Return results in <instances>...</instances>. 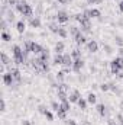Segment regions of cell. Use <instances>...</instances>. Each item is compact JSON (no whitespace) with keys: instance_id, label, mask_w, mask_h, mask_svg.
<instances>
[{"instance_id":"6da1fadb","label":"cell","mask_w":123,"mask_h":125,"mask_svg":"<svg viewBox=\"0 0 123 125\" xmlns=\"http://www.w3.org/2000/svg\"><path fill=\"white\" fill-rule=\"evenodd\" d=\"M12 52H13V61L16 62L18 65H20V64L25 62L26 57H25V54H23V48H22V47L13 45V47H12Z\"/></svg>"},{"instance_id":"7a4b0ae2","label":"cell","mask_w":123,"mask_h":125,"mask_svg":"<svg viewBox=\"0 0 123 125\" xmlns=\"http://www.w3.org/2000/svg\"><path fill=\"white\" fill-rule=\"evenodd\" d=\"M110 70L113 74H119L123 70V57H116L110 62Z\"/></svg>"},{"instance_id":"3957f363","label":"cell","mask_w":123,"mask_h":125,"mask_svg":"<svg viewBox=\"0 0 123 125\" xmlns=\"http://www.w3.org/2000/svg\"><path fill=\"white\" fill-rule=\"evenodd\" d=\"M16 10L19 13H22L23 16H32V7L31 4H28L26 1H19L16 4Z\"/></svg>"},{"instance_id":"277c9868","label":"cell","mask_w":123,"mask_h":125,"mask_svg":"<svg viewBox=\"0 0 123 125\" xmlns=\"http://www.w3.org/2000/svg\"><path fill=\"white\" fill-rule=\"evenodd\" d=\"M83 15H84V13H83ZM80 25H81V31L90 32V29H91V22H90V18H87V16L84 15V18L81 19Z\"/></svg>"},{"instance_id":"5b68a950","label":"cell","mask_w":123,"mask_h":125,"mask_svg":"<svg viewBox=\"0 0 123 125\" xmlns=\"http://www.w3.org/2000/svg\"><path fill=\"white\" fill-rule=\"evenodd\" d=\"M57 21L60 22V23H67L68 22V19H70V16H68V13L67 12H64V10H60L58 13H57Z\"/></svg>"},{"instance_id":"8992f818","label":"cell","mask_w":123,"mask_h":125,"mask_svg":"<svg viewBox=\"0 0 123 125\" xmlns=\"http://www.w3.org/2000/svg\"><path fill=\"white\" fill-rule=\"evenodd\" d=\"M3 82H4V84H6V86H12V84H13L16 80L13 79L12 73L9 71V73H4V74H3Z\"/></svg>"},{"instance_id":"52a82bcc","label":"cell","mask_w":123,"mask_h":125,"mask_svg":"<svg viewBox=\"0 0 123 125\" xmlns=\"http://www.w3.org/2000/svg\"><path fill=\"white\" fill-rule=\"evenodd\" d=\"M83 67H84L83 58H75V60H74V62H72V70H74V71H80Z\"/></svg>"},{"instance_id":"ba28073f","label":"cell","mask_w":123,"mask_h":125,"mask_svg":"<svg viewBox=\"0 0 123 125\" xmlns=\"http://www.w3.org/2000/svg\"><path fill=\"white\" fill-rule=\"evenodd\" d=\"M80 97H81V94L78 90H72L71 93L68 94V100L71 102V103H74V102H78L80 100Z\"/></svg>"},{"instance_id":"9c48e42d","label":"cell","mask_w":123,"mask_h":125,"mask_svg":"<svg viewBox=\"0 0 123 125\" xmlns=\"http://www.w3.org/2000/svg\"><path fill=\"white\" fill-rule=\"evenodd\" d=\"M87 48H88L90 52H97V51H98V44H97V41L90 39V41L87 42Z\"/></svg>"},{"instance_id":"30bf717a","label":"cell","mask_w":123,"mask_h":125,"mask_svg":"<svg viewBox=\"0 0 123 125\" xmlns=\"http://www.w3.org/2000/svg\"><path fill=\"white\" fill-rule=\"evenodd\" d=\"M72 57L70 55V54H64V62H62V65H65V68H70V67H72Z\"/></svg>"},{"instance_id":"8fae6325","label":"cell","mask_w":123,"mask_h":125,"mask_svg":"<svg viewBox=\"0 0 123 125\" xmlns=\"http://www.w3.org/2000/svg\"><path fill=\"white\" fill-rule=\"evenodd\" d=\"M42 47L39 45V44H36V42H32V48H31V51L35 54V55H41V52H42Z\"/></svg>"},{"instance_id":"7c38bea8","label":"cell","mask_w":123,"mask_h":125,"mask_svg":"<svg viewBox=\"0 0 123 125\" xmlns=\"http://www.w3.org/2000/svg\"><path fill=\"white\" fill-rule=\"evenodd\" d=\"M74 39H75V42L78 44V45H83V44H86V41H87V38L84 36V33H77L75 36H74Z\"/></svg>"},{"instance_id":"4fadbf2b","label":"cell","mask_w":123,"mask_h":125,"mask_svg":"<svg viewBox=\"0 0 123 125\" xmlns=\"http://www.w3.org/2000/svg\"><path fill=\"white\" fill-rule=\"evenodd\" d=\"M10 73H12V76H13V79L16 82H20L22 80V73L19 71V68H10Z\"/></svg>"},{"instance_id":"5bb4252c","label":"cell","mask_w":123,"mask_h":125,"mask_svg":"<svg viewBox=\"0 0 123 125\" xmlns=\"http://www.w3.org/2000/svg\"><path fill=\"white\" fill-rule=\"evenodd\" d=\"M97 112H98L101 116H106V115H107V108L104 106V103H98V105H97Z\"/></svg>"},{"instance_id":"9a60e30c","label":"cell","mask_w":123,"mask_h":125,"mask_svg":"<svg viewBox=\"0 0 123 125\" xmlns=\"http://www.w3.org/2000/svg\"><path fill=\"white\" fill-rule=\"evenodd\" d=\"M16 29H18V32H19V33H23V32H25V29H26L25 22H23V21H18V22H16Z\"/></svg>"},{"instance_id":"2e32d148","label":"cell","mask_w":123,"mask_h":125,"mask_svg":"<svg viewBox=\"0 0 123 125\" xmlns=\"http://www.w3.org/2000/svg\"><path fill=\"white\" fill-rule=\"evenodd\" d=\"M64 50H65V44H64V42L60 41V42L55 44V52H57V54H62Z\"/></svg>"},{"instance_id":"e0dca14e","label":"cell","mask_w":123,"mask_h":125,"mask_svg":"<svg viewBox=\"0 0 123 125\" xmlns=\"http://www.w3.org/2000/svg\"><path fill=\"white\" fill-rule=\"evenodd\" d=\"M62 62H64V54H57L54 57V64L55 65H62Z\"/></svg>"},{"instance_id":"ac0fdd59","label":"cell","mask_w":123,"mask_h":125,"mask_svg":"<svg viewBox=\"0 0 123 125\" xmlns=\"http://www.w3.org/2000/svg\"><path fill=\"white\" fill-rule=\"evenodd\" d=\"M70 100H62L61 105H60V109H62V111H65V112H68L70 109H71V106H70Z\"/></svg>"},{"instance_id":"d6986e66","label":"cell","mask_w":123,"mask_h":125,"mask_svg":"<svg viewBox=\"0 0 123 125\" xmlns=\"http://www.w3.org/2000/svg\"><path fill=\"white\" fill-rule=\"evenodd\" d=\"M29 25H31L32 28H39V26H41V21H39V18H31Z\"/></svg>"},{"instance_id":"ffe728a7","label":"cell","mask_w":123,"mask_h":125,"mask_svg":"<svg viewBox=\"0 0 123 125\" xmlns=\"http://www.w3.org/2000/svg\"><path fill=\"white\" fill-rule=\"evenodd\" d=\"M39 57H41V58H42L45 62H48V58H49V50H48V48H44Z\"/></svg>"},{"instance_id":"44dd1931","label":"cell","mask_w":123,"mask_h":125,"mask_svg":"<svg viewBox=\"0 0 123 125\" xmlns=\"http://www.w3.org/2000/svg\"><path fill=\"white\" fill-rule=\"evenodd\" d=\"M70 71V68H65V70H61V71H58L57 73V80H60V82H62L64 79H65V74Z\"/></svg>"},{"instance_id":"7402d4cb","label":"cell","mask_w":123,"mask_h":125,"mask_svg":"<svg viewBox=\"0 0 123 125\" xmlns=\"http://www.w3.org/2000/svg\"><path fill=\"white\" fill-rule=\"evenodd\" d=\"M87 102L91 103V105H94V103L97 102V96H96L94 93H88V96H87Z\"/></svg>"},{"instance_id":"603a6c76","label":"cell","mask_w":123,"mask_h":125,"mask_svg":"<svg viewBox=\"0 0 123 125\" xmlns=\"http://www.w3.org/2000/svg\"><path fill=\"white\" fill-rule=\"evenodd\" d=\"M77 105H78V108H80V109H86V108H87V100H86V99H83V97H80V100L77 102Z\"/></svg>"},{"instance_id":"cb8c5ba5","label":"cell","mask_w":123,"mask_h":125,"mask_svg":"<svg viewBox=\"0 0 123 125\" xmlns=\"http://www.w3.org/2000/svg\"><path fill=\"white\" fill-rule=\"evenodd\" d=\"M90 10V18H100V10L98 9H88Z\"/></svg>"},{"instance_id":"d4e9b609","label":"cell","mask_w":123,"mask_h":125,"mask_svg":"<svg viewBox=\"0 0 123 125\" xmlns=\"http://www.w3.org/2000/svg\"><path fill=\"white\" fill-rule=\"evenodd\" d=\"M81 32V28H77V26H70V33L72 35V36H75L77 33H80Z\"/></svg>"},{"instance_id":"484cf974","label":"cell","mask_w":123,"mask_h":125,"mask_svg":"<svg viewBox=\"0 0 123 125\" xmlns=\"http://www.w3.org/2000/svg\"><path fill=\"white\" fill-rule=\"evenodd\" d=\"M49 29H51V32H54V33H57V35H58L60 26H58L57 23H49Z\"/></svg>"},{"instance_id":"4316f807","label":"cell","mask_w":123,"mask_h":125,"mask_svg":"<svg viewBox=\"0 0 123 125\" xmlns=\"http://www.w3.org/2000/svg\"><path fill=\"white\" fill-rule=\"evenodd\" d=\"M71 57L75 60V58H81V51L78 50V48H75L74 51H72V54H71Z\"/></svg>"},{"instance_id":"83f0119b","label":"cell","mask_w":123,"mask_h":125,"mask_svg":"<svg viewBox=\"0 0 123 125\" xmlns=\"http://www.w3.org/2000/svg\"><path fill=\"white\" fill-rule=\"evenodd\" d=\"M9 62H10L9 57H7L4 52H1V64H3V65H9Z\"/></svg>"},{"instance_id":"f1b7e54d","label":"cell","mask_w":123,"mask_h":125,"mask_svg":"<svg viewBox=\"0 0 123 125\" xmlns=\"http://www.w3.org/2000/svg\"><path fill=\"white\" fill-rule=\"evenodd\" d=\"M1 39H3L4 42H7V41H10V39H12V36H10L6 31H3V32H1Z\"/></svg>"},{"instance_id":"f546056e","label":"cell","mask_w":123,"mask_h":125,"mask_svg":"<svg viewBox=\"0 0 123 125\" xmlns=\"http://www.w3.org/2000/svg\"><path fill=\"white\" fill-rule=\"evenodd\" d=\"M58 35H60L61 38H67V36H68V32H67V29H65V28H60Z\"/></svg>"},{"instance_id":"4dcf8cb0","label":"cell","mask_w":123,"mask_h":125,"mask_svg":"<svg viewBox=\"0 0 123 125\" xmlns=\"http://www.w3.org/2000/svg\"><path fill=\"white\" fill-rule=\"evenodd\" d=\"M57 114H58V118H61V119H65V116H67V112L62 111V109H58Z\"/></svg>"},{"instance_id":"1f68e13d","label":"cell","mask_w":123,"mask_h":125,"mask_svg":"<svg viewBox=\"0 0 123 125\" xmlns=\"http://www.w3.org/2000/svg\"><path fill=\"white\" fill-rule=\"evenodd\" d=\"M100 89H101L103 92H107V90H110V83H103V84L100 86Z\"/></svg>"},{"instance_id":"d6a6232c","label":"cell","mask_w":123,"mask_h":125,"mask_svg":"<svg viewBox=\"0 0 123 125\" xmlns=\"http://www.w3.org/2000/svg\"><path fill=\"white\" fill-rule=\"evenodd\" d=\"M60 105H61V103H58V102H55V100L51 102V108H52L54 111H58V109H60Z\"/></svg>"},{"instance_id":"836d02e7","label":"cell","mask_w":123,"mask_h":125,"mask_svg":"<svg viewBox=\"0 0 123 125\" xmlns=\"http://www.w3.org/2000/svg\"><path fill=\"white\" fill-rule=\"evenodd\" d=\"M38 109H39V112H41V114H44V115H45V114H46V111H48V108H46V106H44V105H39V106H38Z\"/></svg>"},{"instance_id":"e575fe53","label":"cell","mask_w":123,"mask_h":125,"mask_svg":"<svg viewBox=\"0 0 123 125\" xmlns=\"http://www.w3.org/2000/svg\"><path fill=\"white\" fill-rule=\"evenodd\" d=\"M45 116H46V119H48V121H52V119H54V115L51 114V111H46Z\"/></svg>"},{"instance_id":"d590c367","label":"cell","mask_w":123,"mask_h":125,"mask_svg":"<svg viewBox=\"0 0 123 125\" xmlns=\"http://www.w3.org/2000/svg\"><path fill=\"white\" fill-rule=\"evenodd\" d=\"M7 19H9V21H12V22H13V21H15V13H13V12H12V10H10V12H9V13H7Z\"/></svg>"},{"instance_id":"8d00e7d4","label":"cell","mask_w":123,"mask_h":125,"mask_svg":"<svg viewBox=\"0 0 123 125\" xmlns=\"http://www.w3.org/2000/svg\"><path fill=\"white\" fill-rule=\"evenodd\" d=\"M116 42H117V45L123 47V39L120 38V36H116Z\"/></svg>"},{"instance_id":"74e56055","label":"cell","mask_w":123,"mask_h":125,"mask_svg":"<svg viewBox=\"0 0 123 125\" xmlns=\"http://www.w3.org/2000/svg\"><path fill=\"white\" fill-rule=\"evenodd\" d=\"M104 50H106V52H107V54H110V52H112V47H110V45H107V44L104 45Z\"/></svg>"},{"instance_id":"f35d334b","label":"cell","mask_w":123,"mask_h":125,"mask_svg":"<svg viewBox=\"0 0 123 125\" xmlns=\"http://www.w3.org/2000/svg\"><path fill=\"white\" fill-rule=\"evenodd\" d=\"M67 125H77V122L74 119H67Z\"/></svg>"},{"instance_id":"ab89813d","label":"cell","mask_w":123,"mask_h":125,"mask_svg":"<svg viewBox=\"0 0 123 125\" xmlns=\"http://www.w3.org/2000/svg\"><path fill=\"white\" fill-rule=\"evenodd\" d=\"M1 111L3 112L6 111V102H4V99H1Z\"/></svg>"},{"instance_id":"60d3db41","label":"cell","mask_w":123,"mask_h":125,"mask_svg":"<svg viewBox=\"0 0 123 125\" xmlns=\"http://www.w3.org/2000/svg\"><path fill=\"white\" fill-rule=\"evenodd\" d=\"M7 1H9V4H12V6H13V4L16 6V4L19 3V0H7Z\"/></svg>"},{"instance_id":"b9f144b4","label":"cell","mask_w":123,"mask_h":125,"mask_svg":"<svg viewBox=\"0 0 123 125\" xmlns=\"http://www.w3.org/2000/svg\"><path fill=\"white\" fill-rule=\"evenodd\" d=\"M88 3H91V4H96V3H101L103 0H87Z\"/></svg>"},{"instance_id":"7bdbcfd3","label":"cell","mask_w":123,"mask_h":125,"mask_svg":"<svg viewBox=\"0 0 123 125\" xmlns=\"http://www.w3.org/2000/svg\"><path fill=\"white\" fill-rule=\"evenodd\" d=\"M119 10H120V12H123V0L119 3Z\"/></svg>"},{"instance_id":"ee69618b","label":"cell","mask_w":123,"mask_h":125,"mask_svg":"<svg viewBox=\"0 0 123 125\" xmlns=\"http://www.w3.org/2000/svg\"><path fill=\"white\" fill-rule=\"evenodd\" d=\"M109 125H116V122H114V119H109Z\"/></svg>"},{"instance_id":"f6af8a7d","label":"cell","mask_w":123,"mask_h":125,"mask_svg":"<svg viewBox=\"0 0 123 125\" xmlns=\"http://www.w3.org/2000/svg\"><path fill=\"white\" fill-rule=\"evenodd\" d=\"M22 125H31V122H29V121H26V119H25V121H22Z\"/></svg>"},{"instance_id":"bcb514c9","label":"cell","mask_w":123,"mask_h":125,"mask_svg":"<svg viewBox=\"0 0 123 125\" xmlns=\"http://www.w3.org/2000/svg\"><path fill=\"white\" fill-rule=\"evenodd\" d=\"M117 77H119V79H122V77H123V70L119 73V74H117Z\"/></svg>"},{"instance_id":"7dc6e473","label":"cell","mask_w":123,"mask_h":125,"mask_svg":"<svg viewBox=\"0 0 123 125\" xmlns=\"http://www.w3.org/2000/svg\"><path fill=\"white\" fill-rule=\"evenodd\" d=\"M58 1H60V3H62V4H64V3H67L68 0H58Z\"/></svg>"},{"instance_id":"c3c4849f","label":"cell","mask_w":123,"mask_h":125,"mask_svg":"<svg viewBox=\"0 0 123 125\" xmlns=\"http://www.w3.org/2000/svg\"><path fill=\"white\" fill-rule=\"evenodd\" d=\"M119 52H120V57H122V55H123V48H120V50H119Z\"/></svg>"},{"instance_id":"681fc988","label":"cell","mask_w":123,"mask_h":125,"mask_svg":"<svg viewBox=\"0 0 123 125\" xmlns=\"http://www.w3.org/2000/svg\"><path fill=\"white\" fill-rule=\"evenodd\" d=\"M120 125H123V122H120Z\"/></svg>"}]
</instances>
